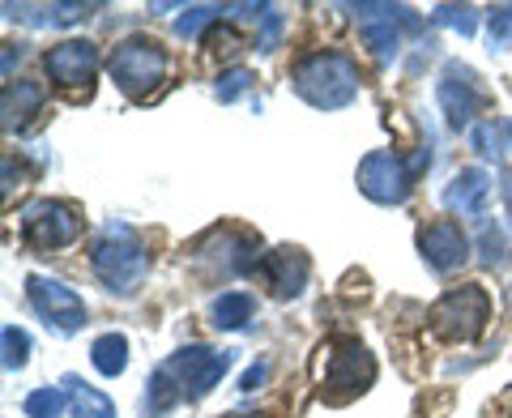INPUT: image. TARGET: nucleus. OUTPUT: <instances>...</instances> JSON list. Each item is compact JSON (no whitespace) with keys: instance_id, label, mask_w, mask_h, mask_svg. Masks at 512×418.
Here are the masks:
<instances>
[{"instance_id":"obj_1","label":"nucleus","mask_w":512,"mask_h":418,"mask_svg":"<svg viewBox=\"0 0 512 418\" xmlns=\"http://www.w3.org/2000/svg\"><path fill=\"white\" fill-rule=\"evenodd\" d=\"M235 350H210V346H184L158 367L146 384V406L141 418H158L180 401H197L214 389V384L231 372Z\"/></svg>"},{"instance_id":"obj_2","label":"nucleus","mask_w":512,"mask_h":418,"mask_svg":"<svg viewBox=\"0 0 512 418\" xmlns=\"http://www.w3.org/2000/svg\"><path fill=\"white\" fill-rule=\"evenodd\" d=\"M295 94L320 111H338L359 94V64L346 52H312L295 64Z\"/></svg>"},{"instance_id":"obj_3","label":"nucleus","mask_w":512,"mask_h":418,"mask_svg":"<svg viewBox=\"0 0 512 418\" xmlns=\"http://www.w3.org/2000/svg\"><path fill=\"white\" fill-rule=\"evenodd\" d=\"M90 265H94V273H99V282L107 286V291L133 295L141 286V278H146V269H150V256H146V244L137 239L133 227L111 222V227L94 239Z\"/></svg>"},{"instance_id":"obj_4","label":"nucleus","mask_w":512,"mask_h":418,"mask_svg":"<svg viewBox=\"0 0 512 418\" xmlns=\"http://www.w3.org/2000/svg\"><path fill=\"white\" fill-rule=\"evenodd\" d=\"M431 333L444 337V342H474V337H483L487 320H491V299L483 286H457V291H448L444 299L431 303Z\"/></svg>"},{"instance_id":"obj_5","label":"nucleus","mask_w":512,"mask_h":418,"mask_svg":"<svg viewBox=\"0 0 512 418\" xmlns=\"http://www.w3.org/2000/svg\"><path fill=\"white\" fill-rule=\"evenodd\" d=\"M163 73H167V56L154 39L133 35L111 52V82H116L128 99H146V94L163 82Z\"/></svg>"},{"instance_id":"obj_6","label":"nucleus","mask_w":512,"mask_h":418,"mask_svg":"<svg viewBox=\"0 0 512 418\" xmlns=\"http://www.w3.org/2000/svg\"><path fill=\"white\" fill-rule=\"evenodd\" d=\"M431 158L419 154L414 163H406L402 154H393V150H376V154H367L363 163H359V188H363V197H372L380 205H402L410 197V188H414V171L427 167Z\"/></svg>"},{"instance_id":"obj_7","label":"nucleus","mask_w":512,"mask_h":418,"mask_svg":"<svg viewBox=\"0 0 512 418\" xmlns=\"http://www.w3.org/2000/svg\"><path fill=\"white\" fill-rule=\"evenodd\" d=\"M325 397L329 401H350L372 389L376 380V359L355 342V337H342V342L325 346Z\"/></svg>"},{"instance_id":"obj_8","label":"nucleus","mask_w":512,"mask_h":418,"mask_svg":"<svg viewBox=\"0 0 512 418\" xmlns=\"http://www.w3.org/2000/svg\"><path fill=\"white\" fill-rule=\"evenodd\" d=\"M26 299H30V308L47 320V329H56L64 337L86 325V303L77 299L64 282H56V278L30 273V278H26Z\"/></svg>"},{"instance_id":"obj_9","label":"nucleus","mask_w":512,"mask_h":418,"mask_svg":"<svg viewBox=\"0 0 512 418\" xmlns=\"http://www.w3.org/2000/svg\"><path fill=\"white\" fill-rule=\"evenodd\" d=\"M22 231H26V244L39 248V252H52L64 248L82 235V218H77L73 205H60V201H30L22 209Z\"/></svg>"},{"instance_id":"obj_10","label":"nucleus","mask_w":512,"mask_h":418,"mask_svg":"<svg viewBox=\"0 0 512 418\" xmlns=\"http://www.w3.org/2000/svg\"><path fill=\"white\" fill-rule=\"evenodd\" d=\"M355 22L363 30L367 47L376 52V60H393L397 43H402V30H419V18L406 5H350Z\"/></svg>"},{"instance_id":"obj_11","label":"nucleus","mask_w":512,"mask_h":418,"mask_svg":"<svg viewBox=\"0 0 512 418\" xmlns=\"http://www.w3.org/2000/svg\"><path fill=\"white\" fill-rule=\"evenodd\" d=\"M43 69L64 90H77V86L90 90L94 73H99V47H94L90 39H64L43 56Z\"/></svg>"},{"instance_id":"obj_12","label":"nucleus","mask_w":512,"mask_h":418,"mask_svg":"<svg viewBox=\"0 0 512 418\" xmlns=\"http://www.w3.org/2000/svg\"><path fill=\"white\" fill-rule=\"evenodd\" d=\"M436 94L453 128H466L478 116V107H483V86H478L474 69H466V64H444Z\"/></svg>"},{"instance_id":"obj_13","label":"nucleus","mask_w":512,"mask_h":418,"mask_svg":"<svg viewBox=\"0 0 512 418\" xmlns=\"http://www.w3.org/2000/svg\"><path fill=\"white\" fill-rule=\"evenodd\" d=\"M419 252L436 273H453L470 261V239L453 218H436L419 231Z\"/></svg>"},{"instance_id":"obj_14","label":"nucleus","mask_w":512,"mask_h":418,"mask_svg":"<svg viewBox=\"0 0 512 418\" xmlns=\"http://www.w3.org/2000/svg\"><path fill=\"white\" fill-rule=\"evenodd\" d=\"M261 273L278 299H295V295H303V286H308L312 261H308V252H299V248H274L261 256Z\"/></svg>"},{"instance_id":"obj_15","label":"nucleus","mask_w":512,"mask_h":418,"mask_svg":"<svg viewBox=\"0 0 512 418\" xmlns=\"http://www.w3.org/2000/svg\"><path fill=\"white\" fill-rule=\"evenodd\" d=\"M487 197H491V175L483 167H466L457 171L444 188V205L461 218H483L487 214Z\"/></svg>"},{"instance_id":"obj_16","label":"nucleus","mask_w":512,"mask_h":418,"mask_svg":"<svg viewBox=\"0 0 512 418\" xmlns=\"http://www.w3.org/2000/svg\"><path fill=\"white\" fill-rule=\"evenodd\" d=\"M201 261H214L227 278H235V273L256 269V244L244 235H235V231H214L201 244Z\"/></svg>"},{"instance_id":"obj_17","label":"nucleus","mask_w":512,"mask_h":418,"mask_svg":"<svg viewBox=\"0 0 512 418\" xmlns=\"http://www.w3.org/2000/svg\"><path fill=\"white\" fill-rule=\"evenodd\" d=\"M43 107V86L39 82H9L5 94H0V124H5V133H18V128H26L30 120L39 116Z\"/></svg>"},{"instance_id":"obj_18","label":"nucleus","mask_w":512,"mask_h":418,"mask_svg":"<svg viewBox=\"0 0 512 418\" xmlns=\"http://www.w3.org/2000/svg\"><path fill=\"white\" fill-rule=\"evenodd\" d=\"M470 146L483 154V158H508L512 154V120L504 116H495V120H483V124H474L470 128Z\"/></svg>"},{"instance_id":"obj_19","label":"nucleus","mask_w":512,"mask_h":418,"mask_svg":"<svg viewBox=\"0 0 512 418\" xmlns=\"http://www.w3.org/2000/svg\"><path fill=\"white\" fill-rule=\"evenodd\" d=\"M252 312H256V303H252L248 291H227V295H218L214 308H210V316H214L218 329H244L248 320H252Z\"/></svg>"},{"instance_id":"obj_20","label":"nucleus","mask_w":512,"mask_h":418,"mask_svg":"<svg viewBox=\"0 0 512 418\" xmlns=\"http://www.w3.org/2000/svg\"><path fill=\"white\" fill-rule=\"evenodd\" d=\"M90 359H94V367H99L103 376H120L124 367H128V342H124L120 333H103V337H94Z\"/></svg>"},{"instance_id":"obj_21","label":"nucleus","mask_w":512,"mask_h":418,"mask_svg":"<svg viewBox=\"0 0 512 418\" xmlns=\"http://www.w3.org/2000/svg\"><path fill=\"white\" fill-rule=\"evenodd\" d=\"M64 384L73 389V414H77V418H116V406H111L107 393L90 389V384H82L77 376H69Z\"/></svg>"},{"instance_id":"obj_22","label":"nucleus","mask_w":512,"mask_h":418,"mask_svg":"<svg viewBox=\"0 0 512 418\" xmlns=\"http://www.w3.org/2000/svg\"><path fill=\"white\" fill-rule=\"evenodd\" d=\"M0 342H5V372H22L30 359V337L18 325H5L0 329Z\"/></svg>"},{"instance_id":"obj_23","label":"nucleus","mask_w":512,"mask_h":418,"mask_svg":"<svg viewBox=\"0 0 512 418\" xmlns=\"http://www.w3.org/2000/svg\"><path fill=\"white\" fill-rule=\"evenodd\" d=\"M478 248H483V265L487 269H504L512 261V248L500 227H483V235H478Z\"/></svg>"},{"instance_id":"obj_24","label":"nucleus","mask_w":512,"mask_h":418,"mask_svg":"<svg viewBox=\"0 0 512 418\" xmlns=\"http://www.w3.org/2000/svg\"><path fill=\"white\" fill-rule=\"evenodd\" d=\"M22 410L30 418H60L64 414V393L60 389H35L22 401Z\"/></svg>"},{"instance_id":"obj_25","label":"nucleus","mask_w":512,"mask_h":418,"mask_svg":"<svg viewBox=\"0 0 512 418\" xmlns=\"http://www.w3.org/2000/svg\"><path fill=\"white\" fill-rule=\"evenodd\" d=\"M218 13H227V9H222V5H192V9L184 13V18L175 22V30H180L184 39H197L205 26H210V22H218Z\"/></svg>"},{"instance_id":"obj_26","label":"nucleus","mask_w":512,"mask_h":418,"mask_svg":"<svg viewBox=\"0 0 512 418\" xmlns=\"http://www.w3.org/2000/svg\"><path fill=\"white\" fill-rule=\"evenodd\" d=\"M252 82H256V77H252V69H227V73L218 77V99H222V103H235V99H244V94L252 90Z\"/></svg>"},{"instance_id":"obj_27","label":"nucleus","mask_w":512,"mask_h":418,"mask_svg":"<svg viewBox=\"0 0 512 418\" xmlns=\"http://www.w3.org/2000/svg\"><path fill=\"white\" fill-rule=\"evenodd\" d=\"M436 22L448 26V30H461V35H474V26H478L470 5H440L436 9Z\"/></svg>"},{"instance_id":"obj_28","label":"nucleus","mask_w":512,"mask_h":418,"mask_svg":"<svg viewBox=\"0 0 512 418\" xmlns=\"http://www.w3.org/2000/svg\"><path fill=\"white\" fill-rule=\"evenodd\" d=\"M261 22H265V30H261V39H256V47H261V52H274V47H278V35H282V13L269 5V13H265Z\"/></svg>"},{"instance_id":"obj_29","label":"nucleus","mask_w":512,"mask_h":418,"mask_svg":"<svg viewBox=\"0 0 512 418\" xmlns=\"http://www.w3.org/2000/svg\"><path fill=\"white\" fill-rule=\"evenodd\" d=\"M508 35H512V5L491 13V43H508Z\"/></svg>"},{"instance_id":"obj_30","label":"nucleus","mask_w":512,"mask_h":418,"mask_svg":"<svg viewBox=\"0 0 512 418\" xmlns=\"http://www.w3.org/2000/svg\"><path fill=\"white\" fill-rule=\"evenodd\" d=\"M265 376H269V363H252L244 376H239V393H256L265 384Z\"/></svg>"},{"instance_id":"obj_31","label":"nucleus","mask_w":512,"mask_h":418,"mask_svg":"<svg viewBox=\"0 0 512 418\" xmlns=\"http://www.w3.org/2000/svg\"><path fill=\"white\" fill-rule=\"evenodd\" d=\"M504 205H508V214H512V175H504Z\"/></svg>"}]
</instances>
